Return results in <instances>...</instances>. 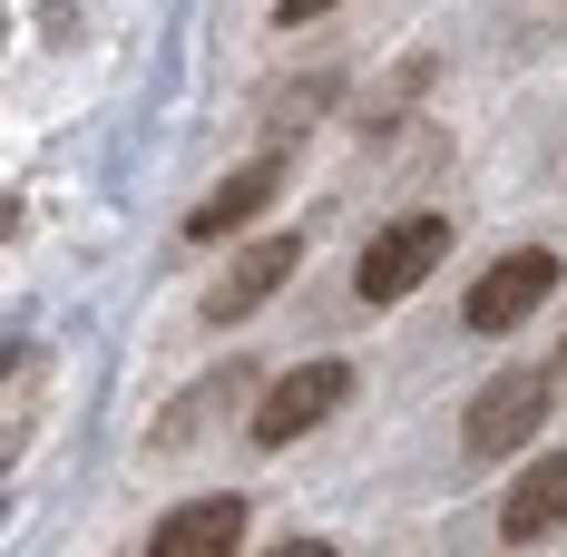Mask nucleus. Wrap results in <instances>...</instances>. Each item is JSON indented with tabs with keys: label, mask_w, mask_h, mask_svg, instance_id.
Returning a JSON list of instances; mask_svg holds the SVG:
<instances>
[{
	"label": "nucleus",
	"mask_w": 567,
	"mask_h": 557,
	"mask_svg": "<svg viewBox=\"0 0 567 557\" xmlns=\"http://www.w3.org/2000/svg\"><path fill=\"white\" fill-rule=\"evenodd\" d=\"M548 401H558V372H548V362L489 372V382L470 391V411H460V450H470V460H518V450L538 441Z\"/></svg>",
	"instance_id": "f257e3e1"
},
{
	"label": "nucleus",
	"mask_w": 567,
	"mask_h": 557,
	"mask_svg": "<svg viewBox=\"0 0 567 557\" xmlns=\"http://www.w3.org/2000/svg\"><path fill=\"white\" fill-rule=\"evenodd\" d=\"M352 391H362V372H352V362H333V352H323V362H293L284 382H265L255 421H245V441H255V450H293L303 431H323Z\"/></svg>",
	"instance_id": "f03ea898"
},
{
	"label": "nucleus",
	"mask_w": 567,
	"mask_h": 557,
	"mask_svg": "<svg viewBox=\"0 0 567 557\" xmlns=\"http://www.w3.org/2000/svg\"><path fill=\"white\" fill-rule=\"evenodd\" d=\"M567 283V265L548 255V245H518V255H499L489 275L470 283V303H460V333H480V342H499V333H518L548 293Z\"/></svg>",
	"instance_id": "7ed1b4c3"
},
{
	"label": "nucleus",
	"mask_w": 567,
	"mask_h": 557,
	"mask_svg": "<svg viewBox=\"0 0 567 557\" xmlns=\"http://www.w3.org/2000/svg\"><path fill=\"white\" fill-rule=\"evenodd\" d=\"M441 255H451V216H392L362 245L352 293H362V303H401V293H421V283L441 275Z\"/></svg>",
	"instance_id": "20e7f679"
},
{
	"label": "nucleus",
	"mask_w": 567,
	"mask_h": 557,
	"mask_svg": "<svg viewBox=\"0 0 567 557\" xmlns=\"http://www.w3.org/2000/svg\"><path fill=\"white\" fill-rule=\"evenodd\" d=\"M303 265V235H255V245H235L226 275L206 283V323H245V313H265L284 283Z\"/></svg>",
	"instance_id": "39448f33"
},
{
	"label": "nucleus",
	"mask_w": 567,
	"mask_h": 557,
	"mask_svg": "<svg viewBox=\"0 0 567 557\" xmlns=\"http://www.w3.org/2000/svg\"><path fill=\"white\" fill-rule=\"evenodd\" d=\"M284 186H293V157H284V147L245 157V167H235L226 186H216V196H206V206L186 216V245H235V235H245V225L265 216V206H275Z\"/></svg>",
	"instance_id": "423d86ee"
},
{
	"label": "nucleus",
	"mask_w": 567,
	"mask_h": 557,
	"mask_svg": "<svg viewBox=\"0 0 567 557\" xmlns=\"http://www.w3.org/2000/svg\"><path fill=\"white\" fill-rule=\"evenodd\" d=\"M245 548V499H186L147 528V557H235Z\"/></svg>",
	"instance_id": "0eeeda50"
},
{
	"label": "nucleus",
	"mask_w": 567,
	"mask_h": 557,
	"mask_svg": "<svg viewBox=\"0 0 567 557\" xmlns=\"http://www.w3.org/2000/svg\"><path fill=\"white\" fill-rule=\"evenodd\" d=\"M548 528H567V450L528 460V470L509 479V499H499V538H509V548L548 538Z\"/></svg>",
	"instance_id": "6e6552de"
},
{
	"label": "nucleus",
	"mask_w": 567,
	"mask_h": 557,
	"mask_svg": "<svg viewBox=\"0 0 567 557\" xmlns=\"http://www.w3.org/2000/svg\"><path fill=\"white\" fill-rule=\"evenodd\" d=\"M40 382H50V362L30 342H10L0 352V470H10V450L30 441V421H40Z\"/></svg>",
	"instance_id": "1a4fd4ad"
},
{
	"label": "nucleus",
	"mask_w": 567,
	"mask_h": 557,
	"mask_svg": "<svg viewBox=\"0 0 567 557\" xmlns=\"http://www.w3.org/2000/svg\"><path fill=\"white\" fill-rule=\"evenodd\" d=\"M235 391H255V362H226V372H206L196 391H176V411L157 421V450H186L206 421H216V401H235Z\"/></svg>",
	"instance_id": "9d476101"
},
{
	"label": "nucleus",
	"mask_w": 567,
	"mask_h": 557,
	"mask_svg": "<svg viewBox=\"0 0 567 557\" xmlns=\"http://www.w3.org/2000/svg\"><path fill=\"white\" fill-rule=\"evenodd\" d=\"M333 89H342L333 69H303V79H284V99L265 109V127H275V137H293L303 117H323V109H333Z\"/></svg>",
	"instance_id": "9b49d317"
},
{
	"label": "nucleus",
	"mask_w": 567,
	"mask_h": 557,
	"mask_svg": "<svg viewBox=\"0 0 567 557\" xmlns=\"http://www.w3.org/2000/svg\"><path fill=\"white\" fill-rule=\"evenodd\" d=\"M323 10H342V0H275V20H284V30H313Z\"/></svg>",
	"instance_id": "f8f14e48"
},
{
	"label": "nucleus",
	"mask_w": 567,
	"mask_h": 557,
	"mask_svg": "<svg viewBox=\"0 0 567 557\" xmlns=\"http://www.w3.org/2000/svg\"><path fill=\"white\" fill-rule=\"evenodd\" d=\"M548 372H558V382H567V342H558V362H548Z\"/></svg>",
	"instance_id": "ddd939ff"
}]
</instances>
